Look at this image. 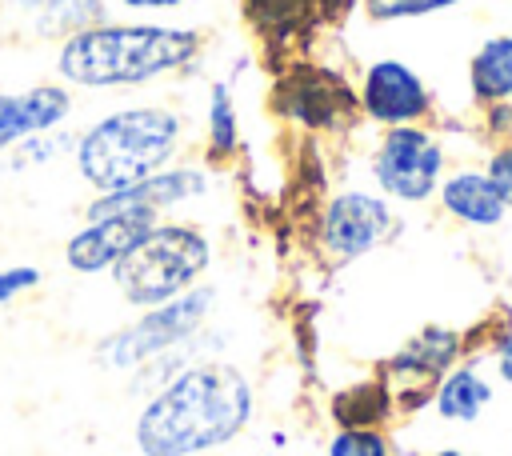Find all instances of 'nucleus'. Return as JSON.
I'll use <instances>...</instances> for the list:
<instances>
[{
	"label": "nucleus",
	"mask_w": 512,
	"mask_h": 456,
	"mask_svg": "<svg viewBox=\"0 0 512 456\" xmlns=\"http://www.w3.org/2000/svg\"><path fill=\"white\" fill-rule=\"evenodd\" d=\"M272 112L300 128V132H344L360 120L356 108V84L316 60H284L280 72L272 76V92H268Z\"/></svg>",
	"instance_id": "nucleus-7"
},
{
	"label": "nucleus",
	"mask_w": 512,
	"mask_h": 456,
	"mask_svg": "<svg viewBox=\"0 0 512 456\" xmlns=\"http://www.w3.org/2000/svg\"><path fill=\"white\" fill-rule=\"evenodd\" d=\"M216 172L204 160H176L152 176H144L132 188H116V192H96L84 204V220L92 216H108V212H152V216H168L180 212L188 204H200L212 196Z\"/></svg>",
	"instance_id": "nucleus-11"
},
{
	"label": "nucleus",
	"mask_w": 512,
	"mask_h": 456,
	"mask_svg": "<svg viewBox=\"0 0 512 456\" xmlns=\"http://www.w3.org/2000/svg\"><path fill=\"white\" fill-rule=\"evenodd\" d=\"M208 36L196 24L108 16L64 36L52 52V80L72 92H136L204 68Z\"/></svg>",
	"instance_id": "nucleus-2"
},
{
	"label": "nucleus",
	"mask_w": 512,
	"mask_h": 456,
	"mask_svg": "<svg viewBox=\"0 0 512 456\" xmlns=\"http://www.w3.org/2000/svg\"><path fill=\"white\" fill-rule=\"evenodd\" d=\"M452 168V152L436 124H400L380 128L368 148L372 188L396 208H424L436 200L444 172Z\"/></svg>",
	"instance_id": "nucleus-6"
},
{
	"label": "nucleus",
	"mask_w": 512,
	"mask_h": 456,
	"mask_svg": "<svg viewBox=\"0 0 512 456\" xmlns=\"http://www.w3.org/2000/svg\"><path fill=\"white\" fill-rule=\"evenodd\" d=\"M428 456H484V452H472V448H456V444H444V448H436V452H428Z\"/></svg>",
	"instance_id": "nucleus-29"
},
{
	"label": "nucleus",
	"mask_w": 512,
	"mask_h": 456,
	"mask_svg": "<svg viewBox=\"0 0 512 456\" xmlns=\"http://www.w3.org/2000/svg\"><path fill=\"white\" fill-rule=\"evenodd\" d=\"M72 144H76V128H56V132L28 136V140H20V144L8 152L4 168H8V172H32V168H48V164H56V160L72 156Z\"/></svg>",
	"instance_id": "nucleus-20"
},
{
	"label": "nucleus",
	"mask_w": 512,
	"mask_h": 456,
	"mask_svg": "<svg viewBox=\"0 0 512 456\" xmlns=\"http://www.w3.org/2000/svg\"><path fill=\"white\" fill-rule=\"evenodd\" d=\"M328 416L336 428H388L396 416V400L380 376L352 380L328 400Z\"/></svg>",
	"instance_id": "nucleus-18"
},
{
	"label": "nucleus",
	"mask_w": 512,
	"mask_h": 456,
	"mask_svg": "<svg viewBox=\"0 0 512 456\" xmlns=\"http://www.w3.org/2000/svg\"><path fill=\"white\" fill-rule=\"evenodd\" d=\"M64 4H76V0H8V8L20 12L24 20H36V16L56 12V8H64Z\"/></svg>",
	"instance_id": "nucleus-28"
},
{
	"label": "nucleus",
	"mask_w": 512,
	"mask_h": 456,
	"mask_svg": "<svg viewBox=\"0 0 512 456\" xmlns=\"http://www.w3.org/2000/svg\"><path fill=\"white\" fill-rule=\"evenodd\" d=\"M464 0H356L360 16L368 24H400V20H424L460 8Z\"/></svg>",
	"instance_id": "nucleus-21"
},
{
	"label": "nucleus",
	"mask_w": 512,
	"mask_h": 456,
	"mask_svg": "<svg viewBox=\"0 0 512 456\" xmlns=\"http://www.w3.org/2000/svg\"><path fill=\"white\" fill-rule=\"evenodd\" d=\"M160 216L152 212H108V216H92L80 228L68 232L60 260L68 272L76 276H104L112 272L132 248L136 240L156 224Z\"/></svg>",
	"instance_id": "nucleus-12"
},
{
	"label": "nucleus",
	"mask_w": 512,
	"mask_h": 456,
	"mask_svg": "<svg viewBox=\"0 0 512 456\" xmlns=\"http://www.w3.org/2000/svg\"><path fill=\"white\" fill-rule=\"evenodd\" d=\"M492 400H496V384H492V376H488L484 352L476 348V352H468L464 360H456V364L440 376V384L432 388L428 408H432V416L444 420V424H476V420L488 412Z\"/></svg>",
	"instance_id": "nucleus-15"
},
{
	"label": "nucleus",
	"mask_w": 512,
	"mask_h": 456,
	"mask_svg": "<svg viewBox=\"0 0 512 456\" xmlns=\"http://www.w3.org/2000/svg\"><path fill=\"white\" fill-rule=\"evenodd\" d=\"M480 352H484V360L492 364L496 380L512 384V276H508V284H504L500 312H496V320H492V336H488V344H484Z\"/></svg>",
	"instance_id": "nucleus-22"
},
{
	"label": "nucleus",
	"mask_w": 512,
	"mask_h": 456,
	"mask_svg": "<svg viewBox=\"0 0 512 456\" xmlns=\"http://www.w3.org/2000/svg\"><path fill=\"white\" fill-rule=\"evenodd\" d=\"M480 132L492 144L512 140V104H488V108H480Z\"/></svg>",
	"instance_id": "nucleus-27"
},
{
	"label": "nucleus",
	"mask_w": 512,
	"mask_h": 456,
	"mask_svg": "<svg viewBox=\"0 0 512 456\" xmlns=\"http://www.w3.org/2000/svg\"><path fill=\"white\" fill-rule=\"evenodd\" d=\"M352 84H356L360 120H368L376 132L400 128V124H432L440 112L432 84L400 56L364 60Z\"/></svg>",
	"instance_id": "nucleus-10"
},
{
	"label": "nucleus",
	"mask_w": 512,
	"mask_h": 456,
	"mask_svg": "<svg viewBox=\"0 0 512 456\" xmlns=\"http://www.w3.org/2000/svg\"><path fill=\"white\" fill-rule=\"evenodd\" d=\"M396 228V204H388L376 188H336L316 212L312 248L328 268H344L376 252Z\"/></svg>",
	"instance_id": "nucleus-8"
},
{
	"label": "nucleus",
	"mask_w": 512,
	"mask_h": 456,
	"mask_svg": "<svg viewBox=\"0 0 512 456\" xmlns=\"http://www.w3.org/2000/svg\"><path fill=\"white\" fill-rule=\"evenodd\" d=\"M464 356H468V332H460L452 324H424L396 352H388L380 360L376 376L388 384V392L396 400V416H412V412L428 408L440 376Z\"/></svg>",
	"instance_id": "nucleus-9"
},
{
	"label": "nucleus",
	"mask_w": 512,
	"mask_h": 456,
	"mask_svg": "<svg viewBox=\"0 0 512 456\" xmlns=\"http://www.w3.org/2000/svg\"><path fill=\"white\" fill-rule=\"evenodd\" d=\"M464 76H468V96L476 108L512 104V32L484 36L468 56Z\"/></svg>",
	"instance_id": "nucleus-17"
},
{
	"label": "nucleus",
	"mask_w": 512,
	"mask_h": 456,
	"mask_svg": "<svg viewBox=\"0 0 512 456\" xmlns=\"http://www.w3.org/2000/svg\"><path fill=\"white\" fill-rule=\"evenodd\" d=\"M192 120L172 100H132L104 108L84 128H76L72 168L80 184L96 192L132 188L144 176L188 156Z\"/></svg>",
	"instance_id": "nucleus-3"
},
{
	"label": "nucleus",
	"mask_w": 512,
	"mask_h": 456,
	"mask_svg": "<svg viewBox=\"0 0 512 456\" xmlns=\"http://www.w3.org/2000/svg\"><path fill=\"white\" fill-rule=\"evenodd\" d=\"M432 204L448 224L468 228V232H496L508 216V204L500 200V192L492 188L480 164H452Z\"/></svg>",
	"instance_id": "nucleus-14"
},
{
	"label": "nucleus",
	"mask_w": 512,
	"mask_h": 456,
	"mask_svg": "<svg viewBox=\"0 0 512 456\" xmlns=\"http://www.w3.org/2000/svg\"><path fill=\"white\" fill-rule=\"evenodd\" d=\"M44 284V272L36 264H0V308L16 304L20 296L36 292Z\"/></svg>",
	"instance_id": "nucleus-24"
},
{
	"label": "nucleus",
	"mask_w": 512,
	"mask_h": 456,
	"mask_svg": "<svg viewBox=\"0 0 512 456\" xmlns=\"http://www.w3.org/2000/svg\"><path fill=\"white\" fill-rule=\"evenodd\" d=\"M324 456H396L388 428H336L324 440Z\"/></svg>",
	"instance_id": "nucleus-23"
},
{
	"label": "nucleus",
	"mask_w": 512,
	"mask_h": 456,
	"mask_svg": "<svg viewBox=\"0 0 512 456\" xmlns=\"http://www.w3.org/2000/svg\"><path fill=\"white\" fill-rule=\"evenodd\" d=\"M244 16H248V24H252L260 36L284 40V36L296 32L304 20L320 16V8H316V0H244Z\"/></svg>",
	"instance_id": "nucleus-19"
},
{
	"label": "nucleus",
	"mask_w": 512,
	"mask_h": 456,
	"mask_svg": "<svg viewBox=\"0 0 512 456\" xmlns=\"http://www.w3.org/2000/svg\"><path fill=\"white\" fill-rule=\"evenodd\" d=\"M252 420V376L224 356H204L140 400L132 416V448L140 456H212L228 452Z\"/></svg>",
	"instance_id": "nucleus-1"
},
{
	"label": "nucleus",
	"mask_w": 512,
	"mask_h": 456,
	"mask_svg": "<svg viewBox=\"0 0 512 456\" xmlns=\"http://www.w3.org/2000/svg\"><path fill=\"white\" fill-rule=\"evenodd\" d=\"M76 112V92L60 80H36L24 88H0V156H8L20 140L68 128Z\"/></svg>",
	"instance_id": "nucleus-13"
},
{
	"label": "nucleus",
	"mask_w": 512,
	"mask_h": 456,
	"mask_svg": "<svg viewBox=\"0 0 512 456\" xmlns=\"http://www.w3.org/2000/svg\"><path fill=\"white\" fill-rule=\"evenodd\" d=\"M484 176L492 180V188L500 192V200L508 204L512 212V140H500V144H488L484 160H480Z\"/></svg>",
	"instance_id": "nucleus-25"
},
{
	"label": "nucleus",
	"mask_w": 512,
	"mask_h": 456,
	"mask_svg": "<svg viewBox=\"0 0 512 456\" xmlns=\"http://www.w3.org/2000/svg\"><path fill=\"white\" fill-rule=\"evenodd\" d=\"M244 148L240 128V104H236V80L212 76L204 84V112H200V156L212 172L228 168Z\"/></svg>",
	"instance_id": "nucleus-16"
},
{
	"label": "nucleus",
	"mask_w": 512,
	"mask_h": 456,
	"mask_svg": "<svg viewBox=\"0 0 512 456\" xmlns=\"http://www.w3.org/2000/svg\"><path fill=\"white\" fill-rule=\"evenodd\" d=\"M108 8L128 20H164V16H176L180 8H188V0H108Z\"/></svg>",
	"instance_id": "nucleus-26"
},
{
	"label": "nucleus",
	"mask_w": 512,
	"mask_h": 456,
	"mask_svg": "<svg viewBox=\"0 0 512 456\" xmlns=\"http://www.w3.org/2000/svg\"><path fill=\"white\" fill-rule=\"evenodd\" d=\"M216 300H220L216 284H196V288L180 292L168 304L144 308L128 324L104 332L96 340V348H92V360L104 372H124L128 376L140 364H148L152 356L172 352V348L188 344L192 336H200L216 316Z\"/></svg>",
	"instance_id": "nucleus-5"
},
{
	"label": "nucleus",
	"mask_w": 512,
	"mask_h": 456,
	"mask_svg": "<svg viewBox=\"0 0 512 456\" xmlns=\"http://www.w3.org/2000/svg\"><path fill=\"white\" fill-rule=\"evenodd\" d=\"M212 456H240V452H232V448H228V452H212Z\"/></svg>",
	"instance_id": "nucleus-30"
},
{
	"label": "nucleus",
	"mask_w": 512,
	"mask_h": 456,
	"mask_svg": "<svg viewBox=\"0 0 512 456\" xmlns=\"http://www.w3.org/2000/svg\"><path fill=\"white\" fill-rule=\"evenodd\" d=\"M212 264H216V240L200 220L160 216L108 276L116 296L128 308L144 312L204 284Z\"/></svg>",
	"instance_id": "nucleus-4"
}]
</instances>
